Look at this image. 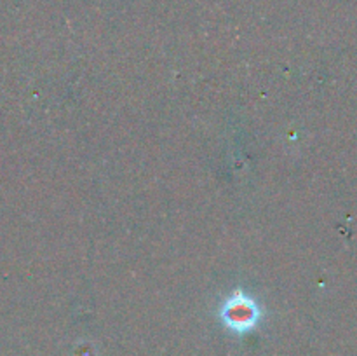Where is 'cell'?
I'll use <instances>...</instances> for the list:
<instances>
[{"mask_svg":"<svg viewBox=\"0 0 357 356\" xmlns=\"http://www.w3.org/2000/svg\"><path fill=\"white\" fill-rule=\"evenodd\" d=\"M220 321L227 330L244 335L255 330L261 320V307L243 290H236L220 307Z\"/></svg>","mask_w":357,"mask_h":356,"instance_id":"6da1fadb","label":"cell"}]
</instances>
